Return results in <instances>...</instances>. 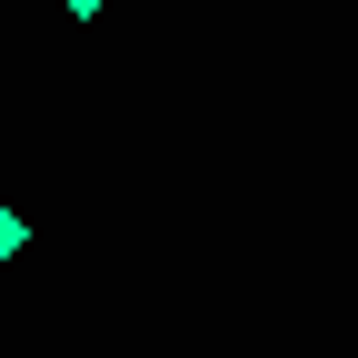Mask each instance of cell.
<instances>
[{
	"mask_svg": "<svg viewBox=\"0 0 358 358\" xmlns=\"http://www.w3.org/2000/svg\"><path fill=\"white\" fill-rule=\"evenodd\" d=\"M20 239H30V229H20V209L0 199V259H20Z\"/></svg>",
	"mask_w": 358,
	"mask_h": 358,
	"instance_id": "cell-1",
	"label": "cell"
},
{
	"mask_svg": "<svg viewBox=\"0 0 358 358\" xmlns=\"http://www.w3.org/2000/svg\"><path fill=\"white\" fill-rule=\"evenodd\" d=\"M60 10H80V20H90V10H110V0H60Z\"/></svg>",
	"mask_w": 358,
	"mask_h": 358,
	"instance_id": "cell-2",
	"label": "cell"
}]
</instances>
